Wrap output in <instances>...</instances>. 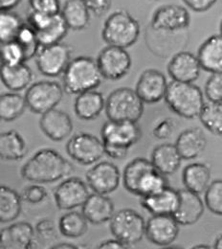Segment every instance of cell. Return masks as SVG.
I'll return each mask as SVG.
<instances>
[{"instance_id":"1","label":"cell","mask_w":222,"mask_h":249,"mask_svg":"<svg viewBox=\"0 0 222 249\" xmlns=\"http://www.w3.org/2000/svg\"><path fill=\"white\" fill-rule=\"evenodd\" d=\"M73 171V165L59 152L42 149L22 166L20 175L25 180L43 184L63 179L69 177Z\"/></svg>"},{"instance_id":"2","label":"cell","mask_w":222,"mask_h":249,"mask_svg":"<svg viewBox=\"0 0 222 249\" xmlns=\"http://www.w3.org/2000/svg\"><path fill=\"white\" fill-rule=\"evenodd\" d=\"M141 136L142 130L137 122L106 121L101 130L104 155L112 159H124Z\"/></svg>"},{"instance_id":"3","label":"cell","mask_w":222,"mask_h":249,"mask_svg":"<svg viewBox=\"0 0 222 249\" xmlns=\"http://www.w3.org/2000/svg\"><path fill=\"white\" fill-rule=\"evenodd\" d=\"M63 75L64 91L74 95L96 89L102 80L96 60L86 56L71 60Z\"/></svg>"},{"instance_id":"4","label":"cell","mask_w":222,"mask_h":249,"mask_svg":"<svg viewBox=\"0 0 222 249\" xmlns=\"http://www.w3.org/2000/svg\"><path fill=\"white\" fill-rule=\"evenodd\" d=\"M164 99L172 112L185 119L198 117L205 103L201 89L193 83L175 81L168 84Z\"/></svg>"},{"instance_id":"5","label":"cell","mask_w":222,"mask_h":249,"mask_svg":"<svg viewBox=\"0 0 222 249\" xmlns=\"http://www.w3.org/2000/svg\"><path fill=\"white\" fill-rule=\"evenodd\" d=\"M141 33L138 20L126 10H117L105 19L102 37L107 45L127 49L132 46Z\"/></svg>"},{"instance_id":"6","label":"cell","mask_w":222,"mask_h":249,"mask_svg":"<svg viewBox=\"0 0 222 249\" xmlns=\"http://www.w3.org/2000/svg\"><path fill=\"white\" fill-rule=\"evenodd\" d=\"M106 117L114 122H138L144 113V103L134 89L120 88L105 100Z\"/></svg>"},{"instance_id":"7","label":"cell","mask_w":222,"mask_h":249,"mask_svg":"<svg viewBox=\"0 0 222 249\" xmlns=\"http://www.w3.org/2000/svg\"><path fill=\"white\" fill-rule=\"evenodd\" d=\"M146 221L142 215L133 209H122L114 213L109 220V228L113 237L127 247L134 246L145 236Z\"/></svg>"},{"instance_id":"8","label":"cell","mask_w":222,"mask_h":249,"mask_svg":"<svg viewBox=\"0 0 222 249\" xmlns=\"http://www.w3.org/2000/svg\"><path fill=\"white\" fill-rule=\"evenodd\" d=\"M64 90L63 87L52 81H40L31 85L26 93L25 101L27 107L36 114H43L62 102Z\"/></svg>"},{"instance_id":"9","label":"cell","mask_w":222,"mask_h":249,"mask_svg":"<svg viewBox=\"0 0 222 249\" xmlns=\"http://www.w3.org/2000/svg\"><path fill=\"white\" fill-rule=\"evenodd\" d=\"M96 62L102 79L109 81L123 79L132 64L127 49L112 45H107L100 51Z\"/></svg>"},{"instance_id":"10","label":"cell","mask_w":222,"mask_h":249,"mask_svg":"<svg viewBox=\"0 0 222 249\" xmlns=\"http://www.w3.org/2000/svg\"><path fill=\"white\" fill-rule=\"evenodd\" d=\"M66 153L79 164L89 166L95 164L103 157L104 149L102 140L95 135L80 132L68 140Z\"/></svg>"},{"instance_id":"11","label":"cell","mask_w":222,"mask_h":249,"mask_svg":"<svg viewBox=\"0 0 222 249\" xmlns=\"http://www.w3.org/2000/svg\"><path fill=\"white\" fill-rule=\"evenodd\" d=\"M190 16L189 11L177 4H167L157 8L151 20L153 31L163 33H180L189 28Z\"/></svg>"},{"instance_id":"12","label":"cell","mask_w":222,"mask_h":249,"mask_svg":"<svg viewBox=\"0 0 222 249\" xmlns=\"http://www.w3.org/2000/svg\"><path fill=\"white\" fill-rule=\"evenodd\" d=\"M71 55V47L62 42L39 47L35 55L36 67L46 77H58L64 73L72 60Z\"/></svg>"},{"instance_id":"13","label":"cell","mask_w":222,"mask_h":249,"mask_svg":"<svg viewBox=\"0 0 222 249\" xmlns=\"http://www.w3.org/2000/svg\"><path fill=\"white\" fill-rule=\"evenodd\" d=\"M86 181L93 192L108 195L118 189L121 182V173L114 163L102 161L86 173Z\"/></svg>"},{"instance_id":"14","label":"cell","mask_w":222,"mask_h":249,"mask_svg":"<svg viewBox=\"0 0 222 249\" xmlns=\"http://www.w3.org/2000/svg\"><path fill=\"white\" fill-rule=\"evenodd\" d=\"M87 185L79 178H69L58 185L54 198L60 210L70 211L82 207L89 196Z\"/></svg>"},{"instance_id":"15","label":"cell","mask_w":222,"mask_h":249,"mask_svg":"<svg viewBox=\"0 0 222 249\" xmlns=\"http://www.w3.org/2000/svg\"><path fill=\"white\" fill-rule=\"evenodd\" d=\"M179 224L172 216H152L146 222L145 236L148 240L158 247L171 246L178 237Z\"/></svg>"},{"instance_id":"16","label":"cell","mask_w":222,"mask_h":249,"mask_svg":"<svg viewBox=\"0 0 222 249\" xmlns=\"http://www.w3.org/2000/svg\"><path fill=\"white\" fill-rule=\"evenodd\" d=\"M168 84L161 71L154 68L146 69L138 79L135 92L144 104H156L164 99Z\"/></svg>"},{"instance_id":"17","label":"cell","mask_w":222,"mask_h":249,"mask_svg":"<svg viewBox=\"0 0 222 249\" xmlns=\"http://www.w3.org/2000/svg\"><path fill=\"white\" fill-rule=\"evenodd\" d=\"M34 246V228L27 221L13 223L0 231V249H30Z\"/></svg>"},{"instance_id":"18","label":"cell","mask_w":222,"mask_h":249,"mask_svg":"<svg viewBox=\"0 0 222 249\" xmlns=\"http://www.w3.org/2000/svg\"><path fill=\"white\" fill-rule=\"evenodd\" d=\"M168 73L175 82L193 83L201 72V66L194 54L188 51H179L170 60Z\"/></svg>"},{"instance_id":"19","label":"cell","mask_w":222,"mask_h":249,"mask_svg":"<svg viewBox=\"0 0 222 249\" xmlns=\"http://www.w3.org/2000/svg\"><path fill=\"white\" fill-rule=\"evenodd\" d=\"M39 127L49 139L61 142L71 135L74 125L71 117L66 112L53 108L41 114Z\"/></svg>"},{"instance_id":"20","label":"cell","mask_w":222,"mask_h":249,"mask_svg":"<svg viewBox=\"0 0 222 249\" xmlns=\"http://www.w3.org/2000/svg\"><path fill=\"white\" fill-rule=\"evenodd\" d=\"M179 202L172 217L179 225L188 226L196 223L204 214L205 205L198 194L187 189L178 191Z\"/></svg>"},{"instance_id":"21","label":"cell","mask_w":222,"mask_h":249,"mask_svg":"<svg viewBox=\"0 0 222 249\" xmlns=\"http://www.w3.org/2000/svg\"><path fill=\"white\" fill-rule=\"evenodd\" d=\"M179 202L178 191L171 187H165L154 194L142 196L140 204L152 216L168 215L172 216L177 209Z\"/></svg>"},{"instance_id":"22","label":"cell","mask_w":222,"mask_h":249,"mask_svg":"<svg viewBox=\"0 0 222 249\" xmlns=\"http://www.w3.org/2000/svg\"><path fill=\"white\" fill-rule=\"evenodd\" d=\"M114 213V203L107 195H89L82 206V214L88 222L95 225L108 222Z\"/></svg>"},{"instance_id":"23","label":"cell","mask_w":222,"mask_h":249,"mask_svg":"<svg viewBox=\"0 0 222 249\" xmlns=\"http://www.w3.org/2000/svg\"><path fill=\"white\" fill-rule=\"evenodd\" d=\"M196 58L201 69L213 74L222 73V36L213 35L199 47Z\"/></svg>"},{"instance_id":"24","label":"cell","mask_w":222,"mask_h":249,"mask_svg":"<svg viewBox=\"0 0 222 249\" xmlns=\"http://www.w3.org/2000/svg\"><path fill=\"white\" fill-rule=\"evenodd\" d=\"M32 69L25 63L14 65L0 64V80L9 90L18 92L27 89L32 83Z\"/></svg>"},{"instance_id":"25","label":"cell","mask_w":222,"mask_h":249,"mask_svg":"<svg viewBox=\"0 0 222 249\" xmlns=\"http://www.w3.org/2000/svg\"><path fill=\"white\" fill-rule=\"evenodd\" d=\"M174 145L182 159L192 160L204 152L207 140L201 128L190 127L178 135Z\"/></svg>"},{"instance_id":"26","label":"cell","mask_w":222,"mask_h":249,"mask_svg":"<svg viewBox=\"0 0 222 249\" xmlns=\"http://www.w3.org/2000/svg\"><path fill=\"white\" fill-rule=\"evenodd\" d=\"M104 105L105 99L102 94L92 89L78 94L74 103V110L81 120L91 121L104 110Z\"/></svg>"},{"instance_id":"27","label":"cell","mask_w":222,"mask_h":249,"mask_svg":"<svg viewBox=\"0 0 222 249\" xmlns=\"http://www.w3.org/2000/svg\"><path fill=\"white\" fill-rule=\"evenodd\" d=\"M182 158L174 144L165 143L154 148L152 154V163L165 176L173 175L180 168Z\"/></svg>"},{"instance_id":"28","label":"cell","mask_w":222,"mask_h":249,"mask_svg":"<svg viewBox=\"0 0 222 249\" xmlns=\"http://www.w3.org/2000/svg\"><path fill=\"white\" fill-rule=\"evenodd\" d=\"M27 145L22 135L15 129L0 132V159L18 161L27 154Z\"/></svg>"},{"instance_id":"29","label":"cell","mask_w":222,"mask_h":249,"mask_svg":"<svg viewBox=\"0 0 222 249\" xmlns=\"http://www.w3.org/2000/svg\"><path fill=\"white\" fill-rule=\"evenodd\" d=\"M185 189L195 194H202L211 182V169L204 163H191L185 167L182 174Z\"/></svg>"},{"instance_id":"30","label":"cell","mask_w":222,"mask_h":249,"mask_svg":"<svg viewBox=\"0 0 222 249\" xmlns=\"http://www.w3.org/2000/svg\"><path fill=\"white\" fill-rule=\"evenodd\" d=\"M69 30L82 31L90 20V13L82 0H66L60 12Z\"/></svg>"},{"instance_id":"31","label":"cell","mask_w":222,"mask_h":249,"mask_svg":"<svg viewBox=\"0 0 222 249\" xmlns=\"http://www.w3.org/2000/svg\"><path fill=\"white\" fill-rule=\"evenodd\" d=\"M22 210L20 195L11 187L0 185V222L16 220Z\"/></svg>"},{"instance_id":"32","label":"cell","mask_w":222,"mask_h":249,"mask_svg":"<svg viewBox=\"0 0 222 249\" xmlns=\"http://www.w3.org/2000/svg\"><path fill=\"white\" fill-rule=\"evenodd\" d=\"M68 27L64 21L61 13L53 15L46 24V26L36 32V37L39 43V46H48L61 42L68 33Z\"/></svg>"},{"instance_id":"33","label":"cell","mask_w":222,"mask_h":249,"mask_svg":"<svg viewBox=\"0 0 222 249\" xmlns=\"http://www.w3.org/2000/svg\"><path fill=\"white\" fill-rule=\"evenodd\" d=\"M25 98L17 92L0 95V121L13 122L19 118L26 110Z\"/></svg>"},{"instance_id":"34","label":"cell","mask_w":222,"mask_h":249,"mask_svg":"<svg viewBox=\"0 0 222 249\" xmlns=\"http://www.w3.org/2000/svg\"><path fill=\"white\" fill-rule=\"evenodd\" d=\"M168 185L167 176L160 173L153 164L138 180L133 195L141 197L146 196L159 192Z\"/></svg>"},{"instance_id":"35","label":"cell","mask_w":222,"mask_h":249,"mask_svg":"<svg viewBox=\"0 0 222 249\" xmlns=\"http://www.w3.org/2000/svg\"><path fill=\"white\" fill-rule=\"evenodd\" d=\"M59 230L65 238L78 239L87 232L88 221L82 213L70 211L60 218Z\"/></svg>"},{"instance_id":"36","label":"cell","mask_w":222,"mask_h":249,"mask_svg":"<svg viewBox=\"0 0 222 249\" xmlns=\"http://www.w3.org/2000/svg\"><path fill=\"white\" fill-rule=\"evenodd\" d=\"M198 117L203 125L213 134L222 136V103H204Z\"/></svg>"},{"instance_id":"37","label":"cell","mask_w":222,"mask_h":249,"mask_svg":"<svg viewBox=\"0 0 222 249\" xmlns=\"http://www.w3.org/2000/svg\"><path fill=\"white\" fill-rule=\"evenodd\" d=\"M23 25L24 21L17 14L12 11L0 12V43L15 40Z\"/></svg>"},{"instance_id":"38","label":"cell","mask_w":222,"mask_h":249,"mask_svg":"<svg viewBox=\"0 0 222 249\" xmlns=\"http://www.w3.org/2000/svg\"><path fill=\"white\" fill-rule=\"evenodd\" d=\"M15 40L18 43V45L21 47L26 62L34 58L38 49H39V43L35 35V32L32 28L24 23V25L20 28L19 32L17 33Z\"/></svg>"},{"instance_id":"39","label":"cell","mask_w":222,"mask_h":249,"mask_svg":"<svg viewBox=\"0 0 222 249\" xmlns=\"http://www.w3.org/2000/svg\"><path fill=\"white\" fill-rule=\"evenodd\" d=\"M205 205L215 215H222V181L214 180L205 190Z\"/></svg>"},{"instance_id":"40","label":"cell","mask_w":222,"mask_h":249,"mask_svg":"<svg viewBox=\"0 0 222 249\" xmlns=\"http://www.w3.org/2000/svg\"><path fill=\"white\" fill-rule=\"evenodd\" d=\"M0 62L1 64L14 65L26 62L24 53L16 40L0 43Z\"/></svg>"},{"instance_id":"41","label":"cell","mask_w":222,"mask_h":249,"mask_svg":"<svg viewBox=\"0 0 222 249\" xmlns=\"http://www.w3.org/2000/svg\"><path fill=\"white\" fill-rule=\"evenodd\" d=\"M204 91L209 102L222 103V73L211 74Z\"/></svg>"},{"instance_id":"42","label":"cell","mask_w":222,"mask_h":249,"mask_svg":"<svg viewBox=\"0 0 222 249\" xmlns=\"http://www.w3.org/2000/svg\"><path fill=\"white\" fill-rule=\"evenodd\" d=\"M20 196L25 202L30 204H38L48 197V191L45 187L36 183L24 188Z\"/></svg>"},{"instance_id":"43","label":"cell","mask_w":222,"mask_h":249,"mask_svg":"<svg viewBox=\"0 0 222 249\" xmlns=\"http://www.w3.org/2000/svg\"><path fill=\"white\" fill-rule=\"evenodd\" d=\"M33 11L46 14L56 15L61 12L60 0H29Z\"/></svg>"},{"instance_id":"44","label":"cell","mask_w":222,"mask_h":249,"mask_svg":"<svg viewBox=\"0 0 222 249\" xmlns=\"http://www.w3.org/2000/svg\"><path fill=\"white\" fill-rule=\"evenodd\" d=\"M174 129H175V123L172 119L163 118L154 125L153 129V134L157 139L165 140L170 138L172 135Z\"/></svg>"},{"instance_id":"45","label":"cell","mask_w":222,"mask_h":249,"mask_svg":"<svg viewBox=\"0 0 222 249\" xmlns=\"http://www.w3.org/2000/svg\"><path fill=\"white\" fill-rule=\"evenodd\" d=\"M35 239L38 237L43 239L44 241L51 240L56 237V227L52 220L50 219H42L37 222L34 228Z\"/></svg>"},{"instance_id":"46","label":"cell","mask_w":222,"mask_h":249,"mask_svg":"<svg viewBox=\"0 0 222 249\" xmlns=\"http://www.w3.org/2000/svg\"><path fill=\"white\" fill-rule=\"evenodd\" d=\"M90 15L96 17H102L106 14L111 5L112 0H82Z\"/></svg>"},{"instance_id":"47","label":"cell","mask_w":222,"mask_h":249,"mask_svg":"<svg viewBox=\"0 0 222 249\" xmlns=\"http://www.w3.org/2000/svg\"><path fill=\"white\" fill-rule=\"evenodd\" d=\"M184 4L193 12L204 13L209 11L218 0H182Z\"/></svg>"},{"instance_id":"48","label":"cell","mask_w":222,"mask_h":249,"mask_svg":"<svg viewBox=\"0 0 222 249\" xmlns=\"http://www.w3.org/2000/svg\"><path fill=\"white\" fill-rule=\"evenodd\" d=\"M98 249H128L126 245H124L122 242H120L117 239H111V240H107L102 242V244H100V246L98 247Z\"/></svg>"},{"instance_id":"49","label":"cell","mask_w":222,"mask_h":249,"mask_svg":"<svg viewBox=\"0 0 222 249\" xmlns=\"http://www.w3.org/2000/svg\"><path fill=\"white\" fill-rule=\"evenodd\" d=\"M21 0H0V12H7L12 11L15 9Z\"/></svg>"},{"instance_id":"50","label":"cell","mask_w":222,"mask_h":249,"mask_svg":"<svg viewBox=\"0 0 222 249\" xmlns=\"http://www.w3.org/2000/svg\"><path fill=\"white\" fill-rule=\"evenodd\" d=\"M51 249H77L74 245L71 244H61V245H56L54 247H52Z\"/></svg>"},{"instance_id":"51","label":"cell","mask_w":222,"mask_h":249,"mask_svg":"<svg viewBox=\"0 0 222 249\" xmlns=\"http://www.w3.org/2000/svg\"><path fill=\"white\" fill-rule=\"evenodd\" d=\"M214 249H222V234L220 236L217 237L216 239V242H215V245H214Z\"/></svg>"},{"instance_id":"52","label":"cell","mask_w":222,"mask_h":249,"mask_svg":"<svg viewBox=\"0 0 222 249\" xmlns=\"http://www.w3.org/2000/svg\"><path fill=\"white\" fill-rule=\"evenodd\" d=\"M193 249H211V247H208L206 245H198V246L193 247Z\"/></svg>"},{"instance_id":"53","label":"cell","mask_w":222,"mask_h":249,"mask_svg":"<svg viewBox=\"0 0 222 249\" xmlns=\"http://www.w3.org/2000/svg\"><path fill=\"white\" fill-rule=\"evenodd\" d=\"M151 1H157V0H151Z\"/></svg>"}]
</instances>
